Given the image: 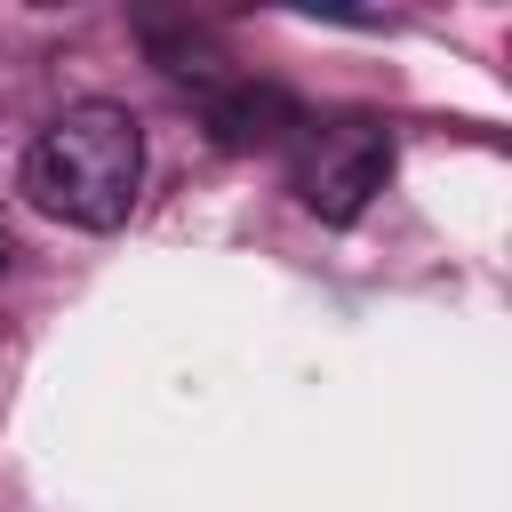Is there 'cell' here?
<instances>
[{"mask_svg":"<svg viewBox=\"0 0 512 512\" xmlns=\"http://www.w3.org/2000/svg\"><path fill=\"white\" fill-rule=\"evenodd\" d=\"M144 184V128L120 104L56 112L24 152V200L72 232H112Z\"/></svg>","mask_w":512,"mask_h":512,"instance_id":"obj_1","label":"cell"},{"mask_svg":"<svg viewBox=\"0 0 512 512\" xmlns=\"http://www.w3.org/2000/svg\"><path fill=\"white\" fill-rule=\"evenodd\" d=\"M384 176H392V128H384V120L344 112V120H320V128L304 136L296 192H304V208H312L320 224H352V216L384 192Z\"/></svg>","mask_w":512,"mask_h":512,"instance_id":"obj_2","label":"cell"},{"mask_svg":"<svg viewBox=\"0 0 512 512\" xmlns=\"http://www.w3.org/2000/svg\"><path fill=\"white\" fill-rule=\"evenodd\" d=\"M296 128H304V112H296V96L272 88V80H224V88L208 96V136H216L224 152H264V144H288Z\"/></svg>","mask_w":512,"mask_h":512,"instance_id":"obj_3","label":"cell"},{"mask_svg":"<svg viewBox=\"0 0 512 512\" xmlns=\"http://www.w3.org/2000/svg\"><path fill=\"white\" fill-rule=\"evenodd\" d=\"M144 48H152L176 80H192L200 96H216V88H224V56H216V40H208V32H192V24H144Z\"/></svg>","mask_w":512,"mask_h":512,"instance_id":"obj_4","label":"cell"},{"mask_svg":"<svg viewBox=\"0 0 512 512\" xmlns=\"http://www.w3.org/2000/svg\"><path fill=\"white\" fill-rule=\"evenodd\" d=\"M8 256H16V248H8V232H0V272H8Z\"/></svg>","mask_w":512,"mask_h":512,"instance_id":"obj_5","label":"cell"}]
</instances>
